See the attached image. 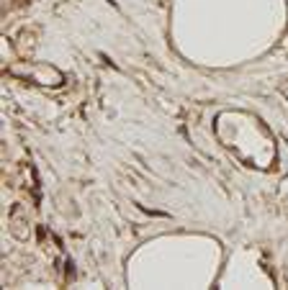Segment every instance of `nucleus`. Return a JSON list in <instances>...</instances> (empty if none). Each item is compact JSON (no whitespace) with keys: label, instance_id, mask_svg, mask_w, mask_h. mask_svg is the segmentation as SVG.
<instances>
[]
</instances>
